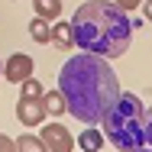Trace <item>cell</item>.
<instances>
[{
	"mask_svg": "<svg viewBox=\"0 0 152 152\" xmlns=\"http://www.w3.org/2000/svg\"><path fill=\"white\" fill-rule=\"evenodd\" d=\"M58 91L75 120L97 126L104 120V113L110 110V104L117 100L120 81H117V71L110 68V61L104 55L81 52V55H75L61 65Z\"/></svg>",
	"mask_w": 152,
	"mask_h": 152,
	"instance_id": "1",
	"label": "cell"
},
{
	"mask_svg": "<svg viewBox=\"0 0 152 152\" xmlns=\"http://www.w3.org/2000/svg\"><path fill=\"white\" fill-rule=\"evenodd\" d=\"M71 39L81 52L120 58L133 39V20L110 0H88L71 16Z\"/></svg>",
	"mask_w": 152,
	"mask_h": 152,
	"instance_id": "2",
	"label": "cell"
},
{
	"mask_svg": "<svg viewBox=\"0 0 152 152\" xmlns=\"http://www.w3.org/2000/svg\"><path fill=\"white\" fill-rule=\"evenodd\" d=\"M142 100L129 91H120L117 100L110 104V110L104 113V139H110L113 149H142L146 136H142Z\"/></svg>",
	"mask_w": 152,
	"mask_h": 152,
	"instance_id": "3",
	"label": "cell"
},
{
	"mask_svg": "<svg viewBox=\"0 0 152 152\" xmlns=\"http://www.w3.org/2000/svg\"><path fill=\"white\" fill-rule=\"evenodd\" d=\"M16 120L23 126H39L45 120V104H42V84L36 78L20 81V100H16Z\"/></svg>",
	"mask_w": 152,
	"mask_h": 152,
	"instance_id": "4",
	"label": "cell"
},
{
	"mask_svg": "<svg viewBox=\"0 0 152 152\" xmlns=\"http://www.w3.org/2000/svg\"><path fill=\"white\" fill-rule=\"evenodd\" d=\"M39 139H42V149H45V152H71V149H75V139H71V133H68L61 123L42 126Z\"/></svg>",
	"mask_w": 152,
	"mask_h": 152,
	"instance_id": "5",
	"label": "cell"
},
{
	"mask_svg": "<svg viewBox=\"0 0 152 152\" xmlns=\"http://www.w3.org/2000/svg\"><path fill=\"white\" fill-rule=\"evenodd\" d=\"M0 75H3L7 81L20 84L23 78H29V75H32V58L26 55V52H16V55L7 58V65H0Z\"/></svg>",
	"mask_w": 152,
	"mask_h": 152,
	"instance_id": "6",
	"label": "cell"
},
{
	"mask_svg": "<svg viewBox=\"0 0 152 152\" xmlns=\"http://www.w3.org/2000/svg\"><path fill=\"white\" fill-rule=\"evenodd\" d=\"M75 146H78V149H88V152H100L104 146H107V139H104V133H100V129L88 126V129L75 139Z\"/></svg>",
	"mask_w": 152,
	"mask_h": 152,
	"instance_id": "7",
	"label": "cell"
},
{
	"mask_svg": "<svg viewBox=\"0 0 152 152\" xmlns=\"http://www.w3.org/2000/svg\"><path fill=\"white\" fill-rule=\"evenodd\" d=\"M52 29V42L58 45L61 52H71L75 49V39H71V23H61V16L55 20V26H49Z\"/></svg>",
	"mask_w": 152,
	"mask_h": 152,
	"instance_id": "8",
	"label": "cell"
},
{
	"mask_svg": "<svg viewBox=\"0 0 152 152\" xmlns=\"http://www.w3.org/2000/svg\"><path fill=\"white\" fill-rule=\"evenodd\" d=\"M42 104H45V117H61V113H68L61 91H42Z\"/></svg>",
	"mask_w": 152,
	"mask_h": 152,
	"instance_id": "9",
	"label": "cell"
},
{
	"mask_svg": "<svg viewBox=\"0 0 152 152\" xmlns=\"http://www.w3.org/2000/svg\"><path fill=\"white\" fill-rule=\"evenodd\" d=\"M32 10H36V16L55 23V20L61 16V0H32Z\"/></svg>",
	"mask_w": 152,
	"mask_h": 152,
	"instance_id": "10",
	"label": "cell"
},
{
	"mask_svg": "<svg viewBox=\"0 0 152 152\" xmlns=\"http://www.w3.org/2000/svg\"><path fill=\"white\" fill-rule=\"evenodd\" d=\"M29 36L36 39V42H42V45H45V42H52V29H49V20L36 16V20L29 23Z\"/></svg>",
	"mask_w": 152,
	"mask_h": 152,
	"instance_id": "11",
	"label": "cell"
},
{
	"mask_svg": "<svg viewBox=\"0 0 152 152\" xmlns=\"http://www.w3.org/2000/svg\"><path fill=\"white\" fill-rule=\"evenodd\" d=\"M13 149L36 152V149H42V139H39V136H20V139H13Z\"/></svg>",
	"mask_w": 152,
	"mask_h": 152,
	"instance_id": "12",
	"label": "cell"
},
{
	"mask_svg": "<svg viewBox=\"0 0 152 152\" xmlns=\"http://www.w3.org/2000/svg\"><path fill=\"white\" fill-rule=\"evenodd\" d=\"M142 136H146V146H152V107L142 110Z\"/></svg>",
	"mask_w": 152,
	"mask_h": 152,
	"instance_id": "13",
	"label": "cell"
},
{
	"mask_svg": "<svg viewBox=\"0 0 152 152\" xmlns=\"http://www.w3.org/2000/svg\"><path fill=\"white\" fill-rule=\"evenodd\" d=\"M120 10H136V7H142V0H113Z\"/></svg>",
	"mask_w": 152,
	"mask_h": 152,
	"instance_id": "14",
	"label": "cell"
},
{
	"mask_svg": "<svg viewBox=\"0 0 152 152\" xmlns=\"http://www.w3.org/2000/svg\"><path fill=\"white\" fill-rule=\"evenodd\" d=\"M13 149V139H10V136H3V133H0V152H10Z\"/></svg>",
	"mask_w": 152,
	"mask_h": 152,
	"instance_id": "15",
	"label": "cell"
},
{
	"mask_svg": "<svg viewBox=\"0 0 152 152\" xmlns=\"http://www.w3.org/2000/svg\"><path fill=\"white\" fill-rule=\"evenodd\" d=\"M142 10H146V20L152 23V0H142Z\"/></svg>",
	"mask_w": 152,
	"mask_h": 152,
	"instance_id": "16",
	"label": "cell"
}]
</instances>
